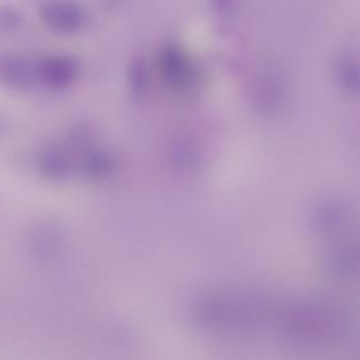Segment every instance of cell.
<instances>
[{
    "instance_id": "obj_1",
    "label": "cell",
    "mask_w": 360,
    "mask_h": 360,
    "mask_svg": "<svg viewBox=\"0 0 360 360\" xmlns=\"http://www.w3.org/2000/svg\"><path fill=\"white\" fill-rule=\"evenodd\" d=\"M273 309L269 301L257 295L217 292L198 299L193 315L212 330L252 332L269 323Z\"/></svg>"
},
{
    "instance_id": "obj_2",
    "label": "cell",
    "mask_w": 360,
    "mask_h": 360,
    "mask_svg": "<svg viewBox=\"0 0 360 360\" xmlns=\"http://www.w3.org/2000/svg\"><path fill=\"white\" fill-rule=\"evenodd\" d=\"M282 328L297 342L320 343L334 336L340 328V316L321 303L304 302L290 307L282 315Z\"/></svg>"
},
{
    "instance_id": "obj_3",
    "label": "cell",
    "mask_w": 360,
    "mask_h": 360,
    "mask_svg": "<svg viewBox=\"0 0 360 360\" xmlns=\"http://www.w3.org/2000/svg\"><path fill=\"white\" fill-rule=\"evenodd\" d=\"M37 167L52 182H67L77 176V155L64 140L50 141L37 153Z\"/></svg>"
},
{
    "instance_id": "obj_4",
    "label": "cell",
    "mask_w": 360,
    "mask_h": 360,
    "mask_svg": "<svg viewBox=\"0 0 360 360\" xmlns=\"http://www.w3.org/2000/svg\"><path fill=\"white\" fill-rule=\"evenodd\" d=\"M77 58L64 52H52L37 56V84L50 89H63L73 83L79 75Z\"/></svg>"
},
{
    "instance_id": "obj_5",
    "label": "cell",
    "mask_w": 360,
    "mask_h": 360,
    "mask_svg": "<svg viewBox=\"0 0 360 360\" xmlns=\"http://www.w3.org/2000/svg\"><path fill=\"white\" fill-rule=\"evenodd\" d=\"M39 15L46 25L63 33L83 29L89 20L87 8L73 0H50L41 4Z\"/></svg>"
},
{
    "instance_id": "obj_6",
    "label": "cell",
    "mask_w": 360,
    "mask_h": 360,
    "mask_svg": "<svg viewBox=\"0 0 360 360\" xmlns=\"http://www.w3.org/2000/svg\"><path fill=\"white\" fill-rule=\"evenodd\" d=\"M0 83L18 90L37 85V56L0 52Z\"/></svg>"
},
{
    "instance_id": "obj_7",
    "label": "cell",
    "mask_w": 360,
    "mask_h": 360,
    "mask_svg": "<svg viewBox=\"0 0 360 360\" xmlns=\"http://www.w3.org/2000/svg\"><path fill=\"white\" fill-rule=\"evenodd\" d=\"M117 166V155L98 142L77 153V176L87 180H105L113 174Z\"/></svg>"
},
{
    "instance_id": "obj_8",
    "label": "cell",
    "mask_w": 360,
    "mask_h": 360,
    "mask_svg": "<svg viewBox=\"0 0 360 360\" xmlns=\"http://www.w3.org/2000/svg\"><path fill=\"white\" fill-rule=\"evenodd\" d=\"M163 60L166 73L174 84L185 86L193 81V65L180 50L174 47L167 48L164 52Z\"/></svg>"
},
{
    "instance_id": "obj_9",
    "label": "cell",
    "mask_w": 360,
    "mask_h": 360,
    "mask_svg": "<svg viewBox=\"0 0 360 360\" xmlns=\"http://www.w3.org/2000/svg\"><path fill=\"white\" fill-rule=\"evenodd\" d=\"M357 265V250L351 245L341 246L330 257V266L339 274H351Z\"/></svg>"
},
{
    "instance_id": "obj_10",
    "label": "cell",
    "mask_w": 360,
    "mask_h": 360,
    "mask_svg": "<svg viewBox=\"0 0 360 360\" xmlns=\"http://www.w3.org/2000/svg\"><path fill=\"white\" fill-rule=\"evenodd\" d=\"M22 24V15L18 10L10 6L0 7V30H14Z\"/></svg>"
},
{
    "instance_id": "obj_11",
    "label": "cell",
    "mask_w": 360,
    "mask_h": 360,
    "mask_svg": "<svg viewBox=\"0 0 360 360\" xmlns=\"http://www.w3.org/2000/svg\"><path fill=\"white\" fill-rule=\"evenodd\" d=\"M129 79L134 92H143L145 86V71L142 60H134L132 62L129 68Z\"/></svg>"
}]
</instances>
